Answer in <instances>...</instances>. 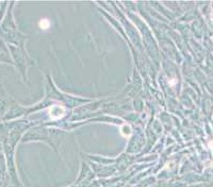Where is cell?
Returning a JSON list of instances; mask_svg holds the SVG:
<instances>
[{
  "label": "cell",
  "instance_id": "1",
  "mask_svg": "<svg viewBox=\"0 0 213 187\" xmlns=\"http://www.w3.org/2000/svg\"><path fill=\"white\" fill-rule=\"evenodd\" d=\"M49 114H50L51 118H53V119L61 118L62 116H64L65 109H64V107H62V106H60V105H53V106H51L50 109H49Z\"/></svg>",
  "mask_w": 213,
  "mask_h": 187
},
{
  "label": "cell",
  "instance_id": "2",
  "mask_svg": "<svg viewBox=\"0 0 213 187\" xmlns=\"http://www.w3.org/2000/svg\"><path fill=\"white\" fill-rule=\"evenodd\" d=\"M122 134L125 137H129V136L131 135V126H128V124H124V126H122Z\"/></svg>",
  "mask_w": 213,
  "mask_h": 187
},
{
  "label": "cell",
  "instance_id": "3",
  "mask_svg": "<svg viewBox=\"0 0 213 187\" xmlns=\"http://www.w3.org/2000/svg\"><path fill=\"white\" fill-rule=\"evenodd\" d=\"M40 28H41L42 30H47L48 28L50 27V21L48 20L47 18H43L41 21H40Z\"/></svg>",
  "mask_w": 213,
  "mask_h": 187
}]
</instances>
